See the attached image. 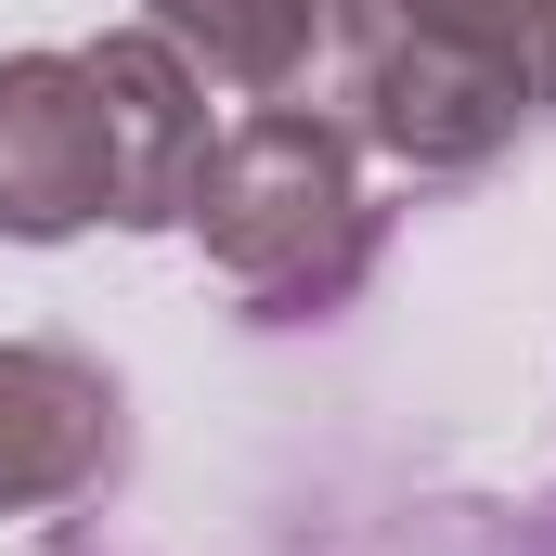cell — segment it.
Masks as SVG:
<instances>
[{"instance_id": "cell-4", "label": "cell", "mask_w": 556, "mask_h": 556, "mask_svg": "<svg viewBox=\"0 0 556 556\" xmlns=\"http://www.w3.org/2000/svg\"><path fill=\"white\" fill-rule=\"evenodd\" d=\"M130 453V402L91 350L65 337H0V518H39V505H78L104 492Z\"/></svg>"}, {"instance_id": "cell-7", "label": "cell", "mask_w": 556, "mask_h": 556, "mask_svg": "<svg viewBox=\"0 0 556 556\" xmlns=\"http://www.w3.org/2000/svg\"><path fill=\"white\" fill-rule=\"evenodd\" d=\"M440 52H466L492 91H518L531 117H556V0H402Z\"/></svg>"}, {"instance_id": "cell-6", "label": "cell", "mask_w": 556, "mask_h": 556, "mask_svg": "<svg viewBox=\"0 0 556 556\" xmlns=\"http://www.w3.org/2000/svg\"><path fill=\"white\" fill-rule=\"evenodd\" d=\"M142 26L194 65V78H220V91H311V52H324V0H142Z\"/></svg>"}, {"instance_id": "cell-2", "label": "cell", "mask_w": 556, "mask_h": 556, "mask_svg": "<svg viewBox=\"0 0 556 556\" xmlns=\"http://www.w3.org/2000/svg\"><path fill=\"white\" fill-rule=\"evenodd\" d=\"M324 65H337V130L402 168H492L531 130V104L492 91L466 52H440L402 0H324Z\"/></svg>"}, {"instance_id": "cell-5", "label": "cell", "mask_w": 556, "mask_h": 556, "mask_svg": "<svg viewBox=\"0 0 556 556\" xmlns=\"http://www.w3.org/2000/svg\"><path fill=\"white\" fill-rule=\"evenodd\" d=\"M104 220V91L91 52H0V233L65 247Z\"/></svg>"}, {"instance_id": "cell-3", "label": "cell", "mask_w": 556, "mask_h": 556, "mask_svg": "<svg viewBox=\"0 0 556 556\" xmlns=\"http://www.w3.org/2000/svg\"><path fill=\"white\" fill-rule=\"evenodd\" d=\"M91 91H104V220L117 233H168L194 220L207 181V78L155 39V26H104L91 39Z\"/></svg>"}, {"instance_id": "cell-8", "label": "cell", "mask_w": 556, "mask_h": 556, "mask_svg": "<svg viewBox=\"0 0 556 556\" xmlns=\"http://www.w3.org/2000/svg\"><path fill=\"white\" fill-rule=\"evenodd\" d=\"M531 556H556V492H544V518H531Z\"/></svg>"}, {"instance_id": "cell-1", "label": "cell", "mask_w": 556, "mask_h": 556, "mask_svg": "<svg viewBox=\"0 0 556 556\" xmlns=\"http://www.w3.org/2000/svg\"><path fill=\"white\" fill-rule=\"evenodd\" d=\"M194 233L220 285L247 298V324H324L350 311L376 247H389V207L363 194V142L311 104H247L233 130L207 142V181H194Z\"/></svg>"}]
</instances>
